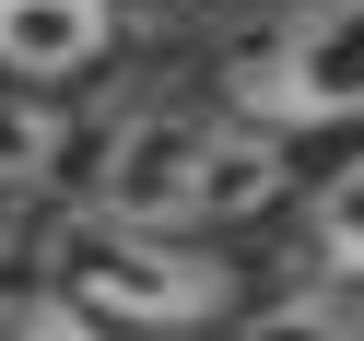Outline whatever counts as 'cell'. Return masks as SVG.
<instances>
[{
	"instance_id": "1",
	"label": "cell",
	"mask_w": 364,
	"mask_h": 341,
	"mask_svg": "<svg viewBox=\"0 0 364 341\" xmlns=\"http://www.w3.org/2000/svg\"><path fill=\"white\" fill-rule=\"evenodd\" d=\"M282 189H294V153L270 130H247L235 106H141L95 142V200L82 212L200 247L223 224H259Z\"/></svg>"
},
{
	"instance_id": "2",
	"label": "cell",
	"mask_w": 364,
	"mask_h": 341,
	"mask_svg": "<svg viewBox=\"0 0 364 341\" xmlns=\"http://www.w3.org/2000/svg\"><path fill=\"white\" fill-rule=\"evenodd\" d=\"M223 106L270 142L364 130V0H282L223 48Z\"/></svg>"
},
{
	"instance_id": "3",
	"label": "cell",
	"mask_w": 364,
	"mask_h": 341,
	"mask_svg": "<svg viewBox=\"0 0 364 341\" xmlns=\"http://www.w3.org/2000/svg\"><path fill=\"white\" fill-rule=\"evenodd\" d=\"M48 294L82 306L95 330H212L235 306L223 259H200L176 236H141V224H106V212H71L48 236Z\"/></svg>"
},
{
	"instance_id": "4",
	"label": "cell",
	"mask_w": 364,
	"mask_h": 341,
	"mask_svg": "<svg viewBox=\"0 0 364 341\" xmlns=\"http://www.w3.org/2000/svg\"><path fill=\"white\" fill-rule=\"evenodd\" d=\"M118 36L106 0H0V71L12 95H48V83H82Z\"/></svg>"
},
{
	"instance_id": "5",
	"label": "cell",
	"mask_w": 364,
	"mask_h": 341,
	"mask_svg": "<svg viewBox=\"0 0 364 341\" xmlns=\"http://www.w3.org/2000/svg\"><path fill=\"white\" fill-rule=\"evenodd\" d=\"M306 259H317V283H364V130L306 189Z\"/></svg>"
},
{
	"instance_id": "6",
	"label": "cell",
	"mask_w": 364,
	"mask_h": 341,
	"mask_svg": "<svg viewBox=\"0 0 364 341\" xmlns=\"http://www.w3.org/2000/svg\"><path fill=\"white\" fill-rule=\"evenodd\" d=\"M247 341H364V283H306V294H282Z\"/></svg>"
},
{
	"instance_id": "7",
	"label": "cell",
	"mask_w": 364,
	"mask_h": 341,
	"mask_svg": "<svg viewBox=\"0 0 364 341\" xmlns=\"http://www.w3.org/2000/svg\"><path fill=\"white\" fill-rule=\"evenodd\" d=\"M48 165H59V106L0 83V200H12V189H36Z\"/></svg>"
},
{
	"instance_id": "8",
	"label": "cell",
	"mask_w": 364,
	"mask_h": 341,
	"mask_svg": "<svg viewBox=\"0 0 364 341\" xmlns=\"http://www.w3.org/2000/svg\"><path fill=\"white\" fill-rule=\"evenodd\" d=\"M0 341H106L82 306H59L48 283H24V294H0Z\"/></svg>"
}]
</instances>
